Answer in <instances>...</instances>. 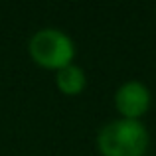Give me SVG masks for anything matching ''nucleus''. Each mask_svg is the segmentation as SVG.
<instances>
[{"label": "nucleus", "instance_id": "f03ea898", "mask_svg": "<svg viewBox=\"0 0 156 156\" xmlns=\"http://www.w3.org/2000/svg\"><path fill=\"white\" fill-rule=\"evenodd\" d=\"M28 51L38 67L59 71L73 63L75 44L65 32L57 28H42L30 38Z\"/></svg>", "mask_w": 156, "mask_h": 156}, {"label": "nucleus", "instance_id": "20e7f679", "mask_svg": "<svg viewBox=\"0 0 156 156\" xmlns=\"http://www.w3.org/2000/svg\"><path fill=\"white\" fill-rule=\"evenodd\" d=\"M55 85L63 95L75 97V95H81L85 91V87H87V75H85V71L79 65L71 63L67 67L55 71Z\"/></svg>", "mask_w": 156, "mask_h": 156}, {"label": "nucleus", "instance_id": "7ed1b4c3", "mask_svg": "<svg viewBox=\"0 0 156 156\" xmlns=\"http://www.w3.org/2000/svg\"><path fill=\"white\" fill-rule=\"evenodd\" d=\"M152 103V95L150 89L146 87L142 81H126L115 93V107H117L121 119H129V121H140L150 109Z\"/></svg>", "mask_w": 156, "mask_h": 156}, {"label": "nucleus", "instance_id": "f257e3e1", "mask_svg": "<svg viewBox=\"0 0 156 156\" xmlns=\"http://www.w3.org/2000/svg\"><path fill=\"white\" fill-rule=\"evenodd\" d=\"M150 134L140 121L115 119L101 126L97 134V150L101 156H144Z\"/></svg>", "mask_w": 156, "mask_h": 156}]
</instances>
